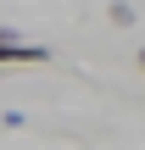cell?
I'll return each mask as SVG.
<instances>
[{
    "instance_id": "6da1fadb",
    "label": "cell",
    "mask_w": 145,
    "mask_h": 150,
    "mask_svg": "<svg viewBox=\"0 0 145 150\" xmlns=\"http://www.w3.org/2000/svg\"><path fill=\"white\" fill-rule=\"evenodd\" d=\"M34 61H50L45 45H22L11 28H0V67H34Z\"/></svg>"
},
{
    "instance_id": "7a4b0ae2",
    "label": "cell",
    "mask_w": 145,
    "mask_h": 150,
    "mask_svg": "<svg viewBox=\"0 0 145 150\" xmlns=\"http://www.w3.org/2000/svg\"><path fill=\"white\" fill-rule=\"evenodd\" d=\"M106 22L129 28V22H134V6H129V0H112V6H106Z\"/></svg>"
},
{
    "instance_id": "3957f363",
    "label": "cell",
    "mask_w": 145,
    "mask_h": 150,
    "mask_svg": "<svg viewBox=\"0 0 145 150\" xmlns=\"http://www.w3.org/2000/svg\"><path fill=\"white\" fill-rule=\"evenodd\" d=\"M140 67H145V50H140Z\"/></svg>"
}]
</instances>
